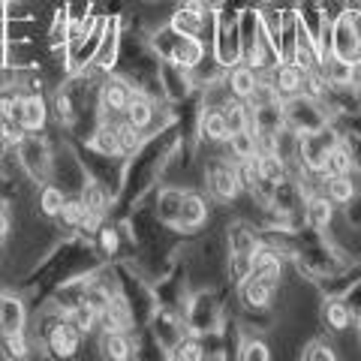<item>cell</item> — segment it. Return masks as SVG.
Wrapping results in <instances>:
<instances>
[{"instance_id":"9a60e30c","label":"cell","mask_w":361,"mask_h":361,"mask_svg":"<svg viewBox=\"0 0 361 361\" xmlns=\"http://www.w3.org/2000/svg\"><path fill=\"white\" fill-rule=\"evenodd\" d=\"M16 331H25V307L21 301L6 295L4 304H0V334H16Z\"/></svg>"},{"instance_id":"d6a6232c","label":"cell","mask_w":361,"mask_h":361,"mask_svg":"<svg viewBox=\"0 0 361 361\" xmlns=\"http://www.w3.org/2000/svg\"><path fill=\"white\" fill-rule=\"evenodd\" d=\"M4 346L9 349V355H25V353H27V343H25V331H16V334H4Z\"/></svg>"},{"instance_id":"ee69618b","label":"cell","mask_w":361,"mask_h":361,"mask_svg":"<svg viewBox=\"0 0 361 361\" xmlns=\"http://www.w3.org/2000/svg\"><path fill=\"white\" fill-rule=\"evenodd\" d=\"M220 4V0H208V6H217Z\"/></svg>"},{"instance_id":"8992f818","label":"cell","mask_w":361,"mask_h":361,"mask_svg":"<svg viewBox=\"0 0 361 361\" xmlns=\"http://www.w3.org/2000/svg\"><path fill=\"white\" fill-rule=\"evenodd\" d=\"M133 94L135 90L123 82V78H106L103 87H99V109L109 111V115H123Z\"/></svg>"},{"instance_id":"7a4b0ae2","label":"cell","mask_w":361,"mask_h":361,"mask_svg":"<svg viewBox=\"0 0 361 361\" xmlns=\"http://www.w3.org/2000/svg\"><path fill=\"white\" fill-rule=\"evenodd\" d=\"M82 331L75 329V325L70 322V319H61L58 325H51L49 331H45V349L54 355V358H70V355H75V349L82 346Z\"/></svg>"},{"instance_id":"ac0fdd59","label":"cell","mask_w":361,"mask_h":361,"mask_svg":"<svg viewBox=\"0 0 361 361\" xmlns=\"http://www.w3.org/2000/svg\"><path fill=\"white\" fill-rule=\"evenodd\" d=\"M223 115L226 123H229V135L232 133H241V130H253V111L244 99H232V103L223 106Z\"/></svg>"},{"instance_id":"7402d4cb","label":"cell","mask_w":361,"mask_h":361,"mask_svg":"<svg viewBox=\"0 0 361 361\" xmlns=\"http://www.w3.org/2000/svg\"><path fill=\"white\" fill-rule=\"evenodd\" d=\"M226 142H229V151H232L235 160H247V157H256L259 154V142H256V133L253 130L232 133Z\"/></svg>"},{"instance_id":"d6986e66","label":"cell","mask_w":361,"mask_h":361,"mask_svg":"<svg viewBox=\"0 0 361 361\" xmlns=\"http://www.w3.org/2000/svg\"><path fill=\"white\" fill-rule=\"evenodd\" d=\"M353 151L346 148L343 142H334L329 148V160H325V172L329 175H353Z\"/></svg>"},{"instance_id":"3957f363","label":"cell","mask_w":361,"mask_h":361,"mask_svg":"<svg viewBox=\"0 0 361 361\" xmlns=\"http://www.w3.org/2000/svg\"><path fill=\"white\" fill-rule=\"evenodd\" d=\"M18 154H21V166H25V172L30 178L42 180L49 175L51 169V157H49V148H45L42 139H33V135H25V139L18 142Z\"/></svg>"},{"instance_id":"cb8c5ba5","label":"cell","mask_w":361,"mask_h":361,"mask_svg":"<svg viewBox=\"0 0 361 361\" xmlns=\"http://www.w3.org/2000/svg\"><path fill=\"white\" fill-rule=\"evenodd\" d=\"M123 118H127L130 123H135V127H148V123L154 121V106H151V99H145V97H139V94H133V99H130V106H127V111H123Z\"/></svg>"},{"instance_id":"52a82bcc","label":"cell","mask_w":361,"mask_h":361,"mask_svg":"<svg viewBox=\"0 0 361 361\" xmlns=\"http://www.w3.org/2000/svg\"><path fill=\"white\" fill-rule=\"evenodd\" d=\"M271 85H274L277 97H283V99L298 97L301 94V85H304V70H301L295 61H283L274 73H271Z\"/></svg>"},{"instance_id":"4fadbf2b","label":"cell","mask_w":361,"mask_h":361,"mask_svg":"<svg viewBox=\"0 0 361 361\" xmlns=\"http://www.w3.org/2000/svg\"><path fill=\"white\" fill-rule=\"evenodd\" d=\"M99 353L111 361L133 358V343H130L127 331H99Z\"/></svg>"},{"instance_id":"6da1fadb","label":"cell","mask_w":361,"mask_h":361,"mask_svg":"<svg viewBox=\"0 0 361 361\" xmlns=\"http://www.w3.org/2000/svg\"><path fill=\"white\" fill-rule=\"evenodd\" d=\"M208 190L214 193V199H220V202H232V199H238L241 193V178H238V166L235 163H214L208 169Z\"/></svg>"},{"instance_id":"83f0119b","label":"cell","mask_w":361,"mask_h":361,"mask_svg":"<svg viewBox=\"0 0 361 361\" xmlns=\"http://www.w3.org/2000/svg\"><path fill=\"white\" fill-rule=\"evenodd\" d=\"M63 199H66V196L61 193V187H42V193H39V211L45 214V217L58 220Z\"/></svg>"},{"instance_id":"484cf974","label":"cell","mask_w":361,"mask_h":361,"mask_svg":"<svg viewBox=\"0 0 361 361\" xmlns=\"http://www.w3.org/2000/svg\"><path fill=\"white\" fill-rule=\"evenodd\" d=\"M90 145L103 154V157H121V148H118V135H115V127H109V123H99L94 139H90Z\"/></svg>"},{"instance_id":"8d00e7d4","label":"cell","mask_w":361,"mask_h":361,"mask_svg":"<svg viewBox=\"0 0 361 361\" xmlns=\"http://www.w3.org/2000/svg\"><path fill=\"white\" fill-rule=\"evenodd\" d=\"M99 244H103V250H115V247H118L115 232H111V229H103V232H99Z\"/></svg>"},{"instance_id":"30bf717a","label":"cell","mask_w":361,"mask_h":361,"mask_svg":"<svg viewBox=\"0 0 361 361\" xmlns=\"http://www.w3.org/2000/svg\"><path fill=\"white\" fill-rule=\"evenodd\" d=\"M99 329L103 331H130L133 329V313L123 298H109L106 307L99 310Z\"/></svg>"},{"instance_id":"74e56055","label":"cell","mask_w":361,"mask_h":361,"mask_svg":"<svg viewBox=\"0 0 361 361\" xmlns=\"http://www.w3.org/2000/svg\"><path fill=\"white\" fill-rule=\"evenodd\" d=\"M346 16H349V25H353L355 33L361 37V9H353V13H346Z\"/></svg>"},{"instance_id":"5bb4252c","label":"cell","mask_w":361,"mask_h":361,"mask_svg":"<svg viewBox=\"0 0 361 361\" xmlns=\"http://www.w3.org/2000/svg\"><path fill=\"white\" fill-rule=\"evenodd\" d=\"M199 133L205 135L208 142H226L229 139V123H226L223 109H205V115L199 121Z\"/></svg>"},{"instance_id":"4dcf8cb0","label":"cell","mask_w":361,"mask_h":361,"mask_svg":"<svg viewBox=\"0 0 361 361\" xmlns=\"http://www.w3.org/2000/svg\"><path fill=\"white\" fill-rule=\"evenodd\" d=\"M178 358H184V361H199V358H205V349H202V343L199 341H193V337H190V341H180L178 346Z\"/></svg>"},{"instance_id":"f35d334b","label":"cell","mask_w":361,"mask_h":361,"mask_svg":"<svg viewBox=\"0 0 361 361\" xmlns=\"http://www.w3.org/2000/svg\"><path fill=\"white\" fill-rule=\"evenodd\" d=\"M9 123H13V121H6L4 115H0V145H6V135H9Z\"/></svg>"},{"instance_id":"4316f807","label":"cell","mask_w":361,"mask_h":361,"mask_svg":"<svg viewBox=\"0 0 361 361\" xmlns=\"http://www.w3.org/2000/svg\"><path fill=\"white\" fill-rule=\"evenodd\" d=\"M82 202H85V208H87V211L106 214V208H109V193L97 184V180H87L85 190H82Z\"/></svg>"},{"instance_id":"277c9868","label":"cell","mask_w":361,"mask_h":361,"mask_svg":"<svg viewBox=\"0 0 361 361\" xmlns=\"http://www.w3.org/2000/svg\"><path fill=\"white\" fill-rule=\"evenodd\" d=\"M241 301L247 304V307H268L271 298H274V292H277V280H271V277H262V274H256V271H250V274H244L241 280Z\"/></svg>"},{"instance_id":"ab89813d","label":"cell","mask_w":361,"mask_h":361,"mask_svg":"<svg viewBox=\"0 0 361 361\" xmlns=\"http://www.w3.org/2000/svg\"><path fill=\"white\" fill-rule=\"evenodd\" d=\"M353 9H361V0H346V13H353Z\"/></svg>"},{"instance_id":"ba28073f","label":"cell","mask_w":361,"mask_h":361,"mask_svg":"<svg viewBox=\"0 0 361 361\" xmlns=\"http://www.w3.org/2000/svg\"><path fill=\"white\" fill-rule=\"evenodd\" d=\"M49 121V106L39 94H25L21 97V106H18V115H16V123H21L27 133H39Z\"/></svg>"},{"instance_id":"9c48e42d","label":"cell","mask_w":361,"mask_h":361,"mask_svg":"<svg viewBox=\"0 0 361 361\" xmlns=\"http://www.w3.org/2000/svg\"><path fill=\"white\" fill-rule=\"evenodd\" d=\"M256 166H259V178H262V184H268V187H280L289 178V163L277 151H259L256 154Z\"/></svg>"},{"instance_id":"f6af8a7d","label":"cell","mask_w":361,"mask_h":361,"mask_svg":"<svg viewBox=\"0 0 361 361\" xmlns=\"http://www.w3.org/2000/svg\"><path fill=\"white\" fill-rule=\"evenodd\" d=\"M0 148H4V145H0Z\"/></svg>"},{"instance_id":"f546056e","label":"cell","mask_w":361,"mask_h":361,"mask_svg":"<svg viewBox=\"0 0 361 361\" xmlns=\"http://www.w3.org/2000/svg\"><path fill=\"white\" fill-rule=\"evenodd\" d=\"M238 358H241V361H253V358H256V361H268L271 353H268V346H265L262 341H244Z\"/></svg>"},{"instance_id":"1f68e13d","label":"cell","mask_w":361,"mask_h":361,"mask_svg":"<svg viewBox=\"0 0 361 361\" xmlns=\"http://www.w3.org/2000/svg\"><path fill=\"white\" fill-rule=\"evenodd\" d=\"M304 358H307V361H319V358H325V361H334L331 343H325V341H313L307 349H304Z\"/></svg>"},{"instance_id":"603a6c76","label":"cell","mask_w":361,"mask_h":361,"mask_svg":"<svg viewBox=\"0 0 361 361\" xmlns=\"http://www.w3.org/2000/svg\"><path fill=\"white\" fill-rule=\"evenodd\" d=\"M70 322L75 325L82 334H90L99 325V310L94 307L90 301H82V304H75V307L70 310Z\"/></svg>"},{"instance_id":"d590c367","label":"cell","mask_w":361,"mask_h":361,"mask_svg":"<svg viewBox=\"0 0 361 361\" xmlns=\"http://www.w3.org/2000/svg\"><path fill=\"white\" fill-rule=\"evenodd\" d=\"M9 226H13V217H9V208H6V202L0 199V241L9 235Z\"/></svg>"},{"instance_id":"44dd1931","label":"cell","mask_w":361,"mask_h":361,"mask_svg":"<svg viewBox=\"0 0 361 361\" xmlns=\"http://www.w3.org/2000/svg\"><path fill=\"white\" fill-rule=\"evenodd\" d=\"M115 135H118V148L121 154H135L142 148V127H135V123H130L127 118H123L121 123H115Z\"/></svg>"},{"instance_id":"7bdbcfd3","label":"cell","mask_w":361,"mask_h":361,"mask_svg":"<svg viewBox=\"0 0 361 361\" xmlns=\"http://www.w3.org/2000/svg\"><path fill=\"white\" fill-rule=\"evenodd\" d=\"M355 329H358V341H361V319H358V325H355Z\"/></svg>"},{"instance_id":"8fae6325","label":"cell","mask_w":361,"mask_h":361,"mask_svg":"<svg viewBox=\"0 0 361 361\" xmlns=\"http://www.w3.org/2000/svg\"><path fill=\"white\" fill-rule=\"evenodd\" d=\"M256 85H259V75L247 63L244 66H235V70L229 73V78H226V87H229V94L235 99H244V103H250V97L256 94Z\"/></svg>"},{"instance_id":"836d02e7","label":"cell","mask_w":361,"mask_h":361,"mask_svg":"<svg viewBox=\"0 0 361 361\" xmlns=\"http://www.w3.org/2000/svg\"><path fill=\"white\" fill-rule=\"evenodd\" d=\"M247 66H250V70H262V66L268 63L265 61V45L262 42H253V49L247 51V61H244Z\"/></svg>"},{"instance_id":"e575fe53","label":"cell","mask_w":361,"mask_h":361,"mask_svg":"<svg viewBox=\"0 0 361 361\" xmlns=\"http://www.w3.org/2000/svg\"><path fill=\"white\" fill-rule=\"evenodd\" d=\"M178 9H184V13H193L199 18L208 16V0H178Z\"/></svg>"},{"instance_id":"2e32d148","label":"cell","mask_w":361,"mask_h":361,"mask_svg":"<svg viewBox=\"0 0 361 361\" xmlns=\"http://www.w3.org/2000/svg\"><path fill=\"white\" fill-rule=\"evenodd\" d=\"M334 217V202L325 193H313L307 199V223L313 229H329Z\"/></svg>"},{"instance_id":"e0dca14e","label":"cell","mask_w":361,"mask_h":361,"mask_svg":"<svg viewBox=\"0 0 361 361\" xmlns=\"http://www.w3.org/2000/svg\"><path fill=\"white\" fill-rule=\"evenodd\" d=\"M325 196H329L334 205H349L355 196L353 175H325Z\"/></svg>"},{"instance_id":"7c38bea8","label":"cell","mask_w":361,"mask_h":361,"mask_svg":"<svg viewBox=\"0 0 361 361\" xmlns=\"http://www.w3.org/2000/svg\"><path fill=\"white\" fill-rule=\"evenodd\" d=\"M208 220V205L205 199L196 196V193H187L180 196V214H178V223L184 226V229H199L202 223Z\"/></svg>"},{"instance_id":"f1b7e54d","label":"cell","mask_w":361,"mask_h":361,"mask_svg":"<svg viewBox=\"0 0 361 361\" xmlns=\"http://www.w3.org/2000/svg\"><path fill=\"white\" fill-rule=\"evenodd\" d=\"M85 211H87V208H85L82 196H78V199H63L58 220H61V223H66L70 229H78V223H82V217H85Z\"/></svg>"},{"instance_id":"5b68a950","label":"cell","mask_w":361,"mask_h":361,"mask_svg":"<svg viewBox=\"0 0 361 361\" xmlns=\"http://www.w3.org/2000/svg\"><path fill=\"white\" fill-rule=\"evenodd\" d=\"M331 54L343 61H353L358 63V54H361V37L355 33V27L349 25V16H341L331 27Z\"/></svg>"},{"instance_id":"60d3db41","label":"cell","mask_w":361,"mask_h":361,"mask_svg":"<svg viewBox=\"0 0 361 361\" xmlns=\"http://www.w3.org/2000/svg\"><path fill=\"white\" fill-rule=\"evenodd\" d=\"M9 85H4V75H0V94H4V90H6Z\"/></svg>"},{"instance_id":"b9f144b4","label":"cell","mask_w":361,"mask_h":361,"mask_svg":"<svg viewBox=\"0 0 361 361\" xmlns=\"http://www.w3.org/2000/svg\"><path fill=\"white\" fill-rule=\"evenodd\" d=\"M4 298H6V292H4V289H0V304H4Z\"/></svg>"},{"instance_id":"d4e9b609","label":"cell","mask_w":361,"mask_h":361,"mask_svg":"<svg viewBox=\"0 0 361 361\" xmlns=\"http://www.w3.org/2000/svg\"><path fill=\"white\" fill-rule=\"evenodd\" d=\"M322 316L331 331H343V329H349V322H353V310H349V304H343V301H329Z\"/></svg>"},{"instance_id":"ffe728a7","label":"cell","mask_w":361,"mask_h":361,"mask_svg":"<svg viewBox=\"0 0 361 361\" xmlns=\"http://www.w3.org/2000/svg\"><path fill=\"white\" fill-rule=\"evenodd\" d=\"M229 247H232V256H253V250L259 247L256 235L250 226H232L229 229Z\"/></svg>"}]
</instances>
